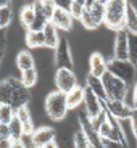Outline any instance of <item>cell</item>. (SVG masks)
I'll list each match as a JSON object with an SVG mask.
<instances>
[{"label":"cell","mask_w":137,"mask_h":148,"mask_svg":"<svg viewBox=\"0 0 137 148\" xmlns=\"http://www.w3.org/2000/svg\"><path fill=\"white\" fill-rule=\"evenodd\" d=\"M30 101V91L23 86L20 79L16 77L5 78L0 84V104H7L15 110L28 106Z\"/></svg>","instance_id":"6da1fadb"},{"label":"cell","mask_w":137,"mask_h":148,"mask_svg":"<svg viewBox=\"0 0 137 148\" xmlns=\"http://www.w3.org/2000/svg\"><path fill=\"white\" fill-rule=\"evenodd\" d=\"M128 1L124 0H108L105 5L104 23L108 29L119 31L125 29V18Z\"/></svg>","instance_id":"7a4b0ae2"},{"label":"cell","mask_w":137,"mask_h":148,"mask_svg":"<svg viewBox=\"0 0 137 148\" xmlns=\"http://www.w3.org/2000/svg\"><path fill=\"white\" fill-rule=\"evenodd\" d=\"M106 1L101 0H85V11L79 21L86 29H97L105 19Z\"/></svg>","instance_id":"3957f363"},{"label":"cell","mask_w":137,"mask_h":148,"mask_svg":"<svg viewBox=\"0 0 137 148\" xmlns=\"http://www.w3.org/2000/svg\"><path fill=\"white\" fill-rule=\"evenodd\" d=\"M107 70L123 80L128 87L134 86L137 82V68L129 60H118L112 57L107 59Z\"/></svg>","instance_id":"277c9868"},{"label":"cell","mask_w":137,"mask_h":148,"mask_svg":"<svg viewBox=\"0 0 137 148\" xmlns=\"http://www.w3.org/2000/svg\"><path fill=\"white\" fill-rule=\"evenodd\" d=\"M45 110L47 116L53 121H61L69 110L66 94L59 90L51 91L46 97Z\"/></svg>","instance_id":"5b68a950"},{"label":"cell","mask_w":137,"mask_h":148,"mask_svg":"<svg viewBox=\"0 0 137 148\" xmlns=\"http://www.w3.org/2000/svg\"><path fill=\"white\" fill-rule=\"evenodd\" d=\"M101 80L104 82L108 100H124L126 101V97L128 94V86L119 78L115 77L113 74L107 71L103 76Z\"/></svg>","instance_id":"8992f818"},{"label":"cell","mask_w":137,"mask_h":148,"mask_svg":"<svg viewBox=\"0 0 137 148\" xmlns=\"http://www.w3.org/2000/svg\"><path fill=\"white\" fill-rule=\"evenodd\" d=\"M78 123L80 126V130L84 134V136L89 141L92 148H103L101 137L99 135L98 129L96 128L92 119H90L85 111H82L78 115Z\"/></svg>","instance_id":"52a82bcc"},{"label":"cell","mask_w":137,"mask_h":148,"mask_svg":"<svg viewBox=\"0 0 137 148\" xmlns=\"http://www.w3.org/2000/svg\"><path fill=\"white\" fill-rule=\"evenodd\" d=\"M53 82H55V86L57 90H59L64 94H67L78 86L76 75L74 74L71 69H66V68L56 70Z\"/></svg>","instance_id":"ba28073f"},{"label":"cell","mask_w":137,"mask_h":148,"mask_svg":"<svg viewBox=\"0 0 137 148\" xmlns=\"http://www.w3.org/2000/svg\"><path fill=\"white\" fill-rule=\"evenodd\" d=\"M55 65L57 69L66 68V69H73L74 61L71 57V51L69 47L68 40L66 38H60L59 45L55 49Z\"/></svg>","instance_id":"9c48e42d"},{"label":"cell","mask_w":137,"mask_h":148,"mask_svg":"<svg viewBox=\"0 0 137 148\" xmlns=\"http://www.w3.org/2000/svg\"><path fill=\"white\" fill-rule=\"evenodd\" d=\"M103 106L113 117H115L118 120H125L130 119L134 108L127 105L124 100H105L103 101Z\"/></svg>","instance_id":"30bf717a"},{"label":"cell","mask_w":137,"mask_h":148,"mask_svg":"<svg viewBox=\"0 0 137 148\" xmlns=\"http://www.w3.org/2000/svg\"><path fill=\"white\" fill-rule=\"evenodd\" d=\"M55 137L56 132L53 128L48 126L39 127L30 136V146L32 148H42L55 140Z\"/></svg>","instance_id":"8fae6325"},{"label":"cell","mask_w":137,"mask_h":148,"mask_svg":"<svg viewBox=\"0 0 137 148\" xmlns=\"http://www.w3.org/2000/svg\"><path fill=\"white\" fill-rule=\"evenodd\" d=\"M128 46H129V34L126 29L116 32L113 57L118 60H128Z\"/></svg>","instance_id":"7c38bea8"},{"label":"cell","mask_w":137,"mask_h":148,"mask_svg":"<svg viewBox=\"0 0 137 148\" xmlns=\"http://www.w3.org/2000/svg\"><path fill=\"white\" fill-rule=\"evenodd\" d=\"M85 112L90 119H96L104 110L103 101L96 96L89 88L86 87V94L84 99Z\"/></svg>","instance_id":"4fadbf2b"},{"label":"cell","mask_w":137,"mask_h":148,"mask_svg":"<svg viewBox=\"0 0 137 148\" xmlns=\"http://www.w3.org/2000/svg\"><path fill=\"white\" fill-rule=\"evenodd\" d=\"M73 17L69 14V11L64 10L61 8H56L53 17L50 19V22L57 29L64 30V31H71L73 29Z\"/></svg>","instance_id":"5bb4252c"},{"label":"cell","mask_w":137,"mask_h":148,"mask_svg":"<svg viewBox=\"0 0 137 148\" xmlns=\"http://www.w3.org/2000/svg\"><path fill=\"white\" fill-rule=\"evenodd\" d=\"M89 74L97 77L103 78V76L107 71V60L104 58V56L100 52H92L89 57Z\"/></svg>","instance_id":"9a60e30c"},{"label":"cell","mask_w":137,"mask_h":148,"mask_svg":"<svg viewBox=\"0 0 137 148\" xmlns=\"http://www.w3.org/2000/svg\"><path fill=\"white\" fill-rule=\"evenodd\" d=\"M16 117L19 119L21 121V124H23L25 136H31L32 134L35 133L36 129H35L34 121L31 119V115L28 106H25V107L17 109L16 110Z\"/></svg>","instance_id":"2e32d148"},{"label":"cell","mask_w":137,"mask_h":148,"mask_svg":"<svg viewBox=\"0 0 137 148\" xmlns=\"http://www.w3.org/2000/svg\"><path fill=\"white\" fill-rule=\"evenodd\" d=\"M86 87L90 89L101 101L107 100L106 90H105V86H104L101 78H97L92 75L88 74L86 77Z\"/></svg>","instance_id":"e0dca14e"},{"label":"cell","mask_w":137,"mask_h":148,"mask_svg":"<svg viewBox=\"0 0 137 148\" xmlns=\"http://www.w3.org/2000/svg\"><path fill=\"white\" fill-rule=\"evenodd\" d=\"M85 94H86V86H80V85H78L73 90L67 92L66 98L69 109H75L78 106L84 104Z\"/></svg>","instance_id":"ac0fdd59"},{"label":"cell","mask_w":137,"mask_h":148,"mask_svg":"<svg viewBox=\"0 0 137 148\" xmlns=\"http://www.w3.org/2000/svg\"><path fill=\"white\" fill-rule=\"evenodd\" d=\"M42 34L45 37V47L50 48V49H56L57 46L59 45V41H60L58 29L49 21L45 26V28L42 30Z\"/></svg>","instance_id":"d6986e66"},{"label":"cell","mask_w":137,"mask_h":148,"mask_svg":"<svg viewBox=\"0 0 137 148\" xmlns=\"http://www.w3.org/2000/svg\"><path fill=\"white\" fill-rule=\"evenodd\" d=\"M35 20H36V11H35L32 2L23 6L19 11V21L21 23V26L25 27L27 30H29Z\"/></svg>","instance_id":"ffe728a7"},{"label":"cell","mask_w":137,"mask_h":148,"mask_svg":"<svg viewBox=\"0 0 137 148\" xmlns=\"http://www.w3.org/2000/svg\"><path fill=\"white\" fill-rule=\"evenodd\" d=\"M125 29L128 34L137 35V8H135L130 2L127 3L126 18H125Z\"/></svg>","instance_id":"44dd1931"},{"label":"cell","mask_w":137,"mask_h":148,"mask_svg":"<svg viewBox=\"0 0 137 148\" xmlns=\"http://www.w3.org/2000/svg\"><path fill=\"white\" fill-rule=\"evenodd\" d=\"M16 65L21 73L25 70L35 68V59L28 50H21L18 52V55L16 57Z\"/></svg>","instance_id":"7402d4cb"},{"label":"cell","mask_w":137,"mask_h":148,"mask_svg":"<svg viewBox=\"0 0 137 148\" xmlns=\"http://www.w3.org/2000/svg\"><path fill=\"white\" fill-rule=\"evenodd\" d=\"M25 41L28 48L30 49H37L40 47H45V37L42 31H31L27 30Z\"/></svg>","instance_id":"603a6c76"},{"label":"cell","mask_w":137,"mask_h":148,"mask_svg":"<svg viewBox=\"0 0 137 148\" xmlns=\"http://www.w3.org/2000/svg\"><path fill=\"white\" fill-rule=\"evenodd\" d=\"M20 80L23 84V86L26 88L30 89L32 87H35V85L38 82V73L36 70V68H32V69H28V70H25L21 71L20 75Z\"/></svg>","instance_id":"cb8c5ba5"},{"label":"cell","mask_w":137,"mask_h":148,"mask_svg":"<svg viewBox=\"0 0 137 148\" xmlns=\"http://www.w3.org/2000/svg\"><path fill=\"white\" fill-rule=\"evenodd\" d=\"M9 127V132H10V137L12 140H20L23 139V136H25L23 134V124L19 119L15 117L11 120V123L8 125Z\"/></svg>","instance_id":"d4e9b609"},{"label":"cell","mask_w":137,"mask_h":148,"mask_svg":"<svg viewBox=\"0 0 137 148\" xmlns=\"http://www.w3.org/2000/svg\"><path fill=\"white\" fill-rule=\"evenodd\" d=\"M16 117V110L7 104H0V124L9 125Z\"/></svg>","instance_id":"484cf974"},{"label":"cell","mask_w":137,"mask_h":148,"mask_svg":"<svg viewBox=\"0 0 137 148\" xmlns=\"http://www.w3.org/2000/svg\"><path fill=\"white\" fill-rule=\"evenodd\" d=\"M85 11V0H71V5L69 8V14L73 19L80 20Z\"/></svg>","instance_id":"4316f807"},{"label":"cell","mask_w":137,"mask_h":148,"mask_svg":"<svg viewBox=\"0 0 137 148\" xmlns=\"http://www.w3.org/2000/svg\"><path fill=\"white\" fill-rule=\"evenodd\" d=\"M14 12L10 7H2L0 8V28L3 30L12 21Z\"/></svg>","instance_id":"83f0119b"},{"label":"cell","mask_w":137,"mask_h":148,"mask_svg":"<svg viewBox=\"0 0 137 148\" xmlns=\"http://www.w3.org/2000/svg\"><path fill=\"white\" fill-rule=\"evenodd\" d=\"M73 145H74V148H92L89 141L84 136V134L82 133V130H77L74 133Z\"/></svg>","instance_id":"f1b7e54d"},{"label":"cell","mask_w":137,"mask_h":148,"mask_svg":"<svg viewBox=\"0 0 137 148\" xmlns=\"http://www.w3.org/2000/svg\"><path fill=\"white\" fill-rule=\"evenodd\" d=\"M128 60L136 66V64H137V35H133V34H129Z\"/></svg>","instance_id":"f546056e"},{"label":"cell","mask_w":137,"mask_h":148,"mask_svg":"<svg viewBox=\"0 0 137 148\" xmlns=\"http://www.w3.org/2000/svg\"><path fill=\"white\" fill-rule=\"evenodd\" d=\"M40 6H41V10H42L44 15L46 16V18L48 19V21H50L53 12H55V10L57 8L56 1H53V0H44V1H40Z\"/></svg>","instance_id":"4dcf8cb0"},{"label":"cell","mask_w":137,"mask_h":148,"mask_svg":"<svg viewBox=\"0 0 137 148\" xmlns=\"http://www.w3.org/2000/svg\"><path fill=\"white\" fill-rule=\"evenodd\" d=\"M101 144H103V148H129L128 145H125L122 141L114 140V139L103 138L101 139Z\"/></svg>","instance_id":"1f68e13d"},{"label":"cell","mask_w":137,"mask_h":148,"mask_svg":"<svg viewBox=\"0 0 137 148\" xmlns=\"http://www.w3.org/2000/svg\"><path fill=\"white\" fill-rule=\"evenodd\" d=\"M130 125H132V130L133 134L135 136V138L137 139V109H134L133 111V115L130 117Z\"/></svg>","instance_id":"d6a6232c"},{"label":"cell","mask_w":137,"mask_h":148,"mask_svg":"<svg viewBox=\"0 0 137 148\" xmlns=\"http://www.w3.org/2000/svg\"><path fill=\"white\" fill-rule=\"evenodd\" d=\"M0 138H11L8 125L0 124Z\"/></svg>","instance_id":"836d02e7"},{"label":"cell","mask_w":137,"mask_h":148,"mask_svg":"<svg viewBox=\"0 0 137 148\" xmlns=\"http://www.w3.org/2000/svg\"><path fill=\"white\" fill-rule=\"evenodd\" d=\"M14 140L11 138H0V148H11Z\"/></svg>","instance_id":"e575fe53"},{"label":"cell","mask_w":137,"mask_h":148,"mask_svg":"<svg viewBox=\"0 0 137 148\" xmlns=\"http://www.w3.org/2000/svg\"><path fill=\"white\" fill-rule=\"evenodd\" d=\"M70 5H71V0H69V1H56V6L57 7L61 8L64 10H67V11H69Z\"/></svg>","instance_id":"d590c367"},{"label":"cell","mask_w":137,"mask_h":148,"mask_svg":"<svg viewBox=\"0 0 137 148\" xmlns=\"http://www.w3.org/2000/svg\"><path fill=\"white\" fill-rule=\"evenodd\" d=\"M132 103H133L132 107L134 109H137V82L133 86V100H132Z\"/></svg>","instance_id":"8d00e7d4"},{"label":"cell","mask_w":137,"mask_h":148,"mask_svg":"<svg viewBox=\"0 0 137 148\" xmlns=\"http://www.w3.org/2000/svg\"><path fill=\"white\" fill-rule=\"evenodd\" d=\"M11 148H27V146H26V144L23 143V139H20V140H14L12 147Z\"/></svg>","instance_id":"74e56055"},{"label":"cell","mask_w":137,"mask_h":148,"mask_svg":"<svg viewBox=\"0 0 137 148\" xmlns=\"http://www.w3.org/2000/svg\"><path fill=\"white\" fill-rule=\"evenodd\" d=\"M42 148H59V147H58L57 143L53 140V141H51V143H49V144H47L45 147H42Z\"/></svg>","instance_id":"f35d334b"},{"label":"cell","mask_w":137,"mask_h":148,"mask_svg":"<svg viewBox=\"0 0 137 148\" xmlns=\"http://www.w3.org/2000/svg\"><path fill=\"white\" fill-rule=\"evenodd\" d=\"M2 7H10V1H1L0 2V8Z\"/></svg>","instance_id":"ab89813d"},{"label":"cell","mask_w":137,"mask_h":148,"mask_svg":"<svg viewBox=\"0 0 137 148\" xmlns=\"http://www.w3.org/2000/svg\"><path fill=\"white\" fill-rule=\"evenodd\" d=\"M136 68H137V64H136Z\"/></svg>","instance_id":"60d3db41"},{"label":"cell","mask_w":137,"mask_h":148,"mask_svg":"<svg viewBox=\"0 0 137 148\" xmlns=\"http://www.w3.org/2000/svg\"><path fill=\"white\" fill-rule=\"evenodd\" d=\"M136 140H137V139H136ZM136 148H137V147H136Z\"/></svg>","instance_id":"b9f144b4"}]
</instances>
